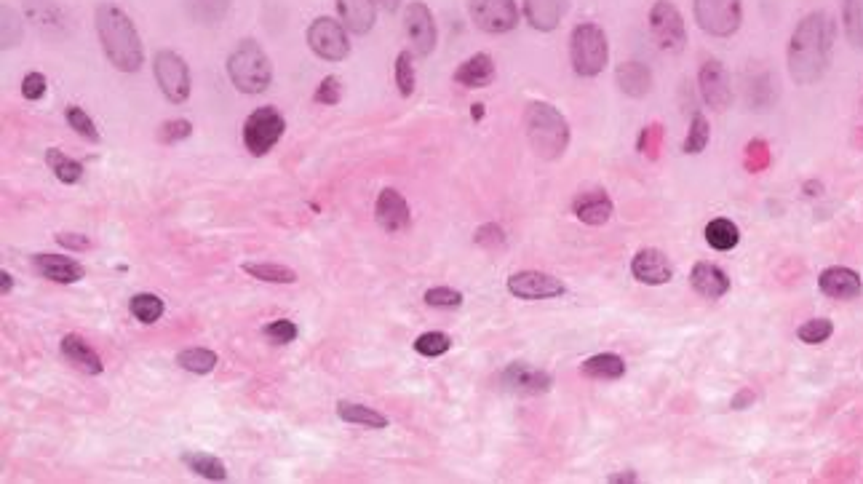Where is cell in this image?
<instances>
[{
  "label": "cell",
  "instance_id": "6da1fadb",
  "mask_svg": "<svg viewBox=\"0 0 863 484\" xmlns=\"http://www.w3.org/2000/svg\"><path fill=\"white\" fill-rule=\"evenodd\" d=\"M837 41V25L829 11H810L799 19L786 49L791 81L797 86H813L829 73L831 51Z\"/></svg>",
  "mask_w": 863,
  "mask_h": 484
},
{
  "label": "cell",
  "instance_id": "7c38bea8",
  "mask_svg": "<svg viewBox=\"0 0 863 484\" xmlns=\"http://www.w3.org/2000/svg\"><path fill=\"white\" fill-rule=\"evenodd\" d=\"M404 30H407V38L417 57H428L436 49V43H439L436 19H433L431 9L425 3H420V0L409 3L407 11H404Z\"/></svg>",
  "mask_w": 863,
  "mask_h": 484
},
{
  "label": "cell",
  "instance_id": "6f0895ef",
  "mask_svg": "<svg viewBox=\"0 0 863 484\" xmlns=\"http://www.w3.org/2000/svg\"><path fill=\"white\" fill-rule=\"evenodd\" d=\"M377 3H380V6H383L388 14H396V11H399V6H401V0H377Z\"/></svg>",
  "mask_w": 863,
  "mask_h": 484
},
{
  "label": "cell",
  "instance_id": "8d00e7d4",
  "mask_svg": "<svg viewBox=\"0 0 863 484\" xmlns=\"http://www.w3.org/2000/svg\"><path fill=\"white\" fill-rule=\"evenodd\" d=\"M129 311L131 316H134L137 321H142V324H155V321L163 316V311H166V305H163V300L158 295L142 292V295L131 297Z\"/></svg>",
  "mask_w": 863,
  "mask_h": 484
},
{
  "label": "cell",
  "instance_id": "74e56055",
  "mask_svg": "<svg viewBox=\"0 0 863 484\" xmlns=\"http://www.w3.org/2000/svg\"><path fill=\"white\" fill-rule=\"evenodd\" d=\"M709 137L711 126L709 121H706V115L693 113V118H690V132H687V140H684L682 150L687 156H698V153H703L706 145H709Z\"/></svg>",
  "mask_w": 863,
  "mask_h": 484
},
{
  "label": "cell",
  "instance_id": "f1b7e54d",
  "mask_svg": "<svg viewBox=\"0 0 863 484\" xmlns=\"http://www.w3.org/2000/svg\"><path fill=\"white\" fill-rule=\"evenodd\" d=\"M182 6L196 25L214 27L228 17L230 0H182Z\"/></svg>",
  "mask_w": 863,
  "mask_h": 484
},
{
  "label": "cell",
  "instance_id": "7bdbcfd3",
  "mask_svg": "<svg viewBox=\"0 0 863 484\" xmlns=\"http://www.w3.org/2000/svg\"><path fill=\"white\" fill-rule=\"evenodd\" d=\"M834 335V324L829 319H810L797 329V337L807 345H821Z\"/></svg>",
  "mask_w": 863,
  "mask_h": 484
},
{
  "label": "cell",
  "instance_id": "7a4b0ae2",
  "mask_svg": "<svg viewBox=\"0 0 863 484\" xmlns=\"http://www.w3.org/2000/svg\"><path fill=\"white\" fill-rule=\"evenodd\" d=\"M94 25L107 62L121 73H139L145 62V49L129 14L115 3H99L94 11Z\"/></svg>",
  "mask_w": 863,
  "mask_h": 484
},
{
  "label": "cell",
  "instance_id": "83f0119b",
  "mask_svg": "<svg viewBox=\"0 0 863 484\" xmlns=\"http://www.w3.org/2000/svg\"><path fill=\"white\" fill-rule=\"evenodd\" d=\"M580 372L591 380H620L626 375V361L618 353H596L583 361Z\"/></svg>",
  "mask_w": 863,
  "mask_h": 484
},
{
  "label": "cell",
  "instance_id": "d4e9b609",
  "mask_svg": "<svg viewBox=\"0 0 863 484\" xmlns=\"http://www.w3.org/2000/svg\"><path fill=\"white\" fill-rule=\"evenodd\" d=\"M337 11L353 35H367L377 22V0H337Z\"/></svg>",
  "mask_w": 863,
  "mask_h": 484
},
{
  "label": "cell",
  "instance_id": "11a10c76",
  "mask_svg": "<svg viewBox=\"0 0 863 484\" xmlns=\"http://www.w3.org/2000/svg\"><path fill=\"white\" fill-rule=\"evenodd\" d=\"M607 482L610 484H623V482H639V476L634 474V471H623V474H612L607 476Z\"/></svg>",
  "mask_w": 863,
  "mask_h": 484
},
{
  "label": "cell",
  "instance_id": "f907efd6",
  "mask_svg": "<svg viewBox=\"0 0 863 484\" xmlns=\"http://www.w3.org/2000/svg\"><path fill=\"white\" fill-rule=\"evenodd\" d=\"M473 241L484 249H500L505 247V230L500 228L497 222H487V225H481V228L476 230Z\"/></svg>",
  "mask_w": 863,
  "mask_h": 484
},
{
  "label": "cell",
  "instance_id": "4fadbf2b",
  "mask_svg": "<svg viewBox=\"0 0 863 484\" xmlns=\"http://www.w3.org/2000/svg\"><path fill=\"white\" fill-rule=\"evenodd\" d=\"M698 89H701L703 102L711 110H727L733 105V83H730V73L719 59H706L698 73Z\"/></svg>",
  "mask_w": 863,
  "mask_h": 484
},
{
  "label": "cell",
  "instance_id": "484cf974",
  "mask_svg": "<svg viewBox=\"0 0 863 484\" xmlns=\"http://www.w3.org/2000/svg\"><path fill=\"white\" fill-rule=\"evenodd\" d=\"M59 351H62V356L73 364L75 370L86 372V375H102V372H105V364H102V359H99V353L94 351L83 337L65 335L62 337Z\"/></svg>",
  "mask_w": 863,
  "mask_h": 484
},
{
  "label": "cell",
  "instance_id": "4dcf8cb0",
  "mask_svg": "<svg viewBox=\"0 0 863 484\" xmlns=\"http://www.w3.org/2000/svg\"><path fill=\"white\" fill-rule=\"evenodd\" d=\"M337 418L342 423H351V426H364V428H388V418L383 412L372 410V407H364V404H353V402H340L337 404Z\"/></svg>",
  "mask_w": 863,
  "mask_h": 484
},
{
  "label": "cell",
  "instance_id": "8fae6325",
  "mask_svg": "<svg viewBox=\"0 0 863 484\" xmlns=\"http://www.w3.org/2000/svg\"><path fill=\"white\" fill-rule=\"evenodd\" d=\"M468 11L481 33L503 35L519 25L516 0H468Z\"/></svg>",
  "mask_w": 863,
  "mask_h": 484
},
{
  "label": "cell",
  "instance_id": "e575fe53",
  "mask_svg": "<svg viewBox=\"0 0 863 484\" xmlns=\"http://www.w3.org/2000/svg\"><path fill=\"white\" fill-rule=\"evenodd\" d=\"M177 364L180 370L193 372V375H209L217 367V353L209 348H188V351L177 353Z\"/></svg>",
  "mask_w": 863,
  "mask_h": 484
},
{
  "label": "cell",
  "instance_id": "816d5d0a",
  "mask_svg": "<svg viewBox=\"0 0 863 484\" xmlns=\"http://www.w3.org/2000/svg\"><path fill=\"white\" fill-rule=\"evenodd\" d=\"M22 97L30 99V102H38V99L46 97V78H43V73H27L22 78Z\"/></svg>",
  "mask_w": 863,
  "mask_h": 484
},
{
  "label": "cell",
  "instance_id": "9a60e30c",
  "mask_svg": "<svg viewBox=\"0 0 863 484\" xmlns=\"http://www.w3.org/2000/svg\"><path fill=\"white\" fill-rule=\"evenodd\" d=\"M508 292L519 300H551V297H562L567 287L551 273L522 271L508 279Z\"/></svg>",
  "mask_w": 863,
  "mask_h": 484
},
{
  "label": "cell",
  "instance_id": "d6986e66",
  "mask_svg": "<svg viewBox=\"0 0 863 484\" xmlns=\"http://www.w3.org/2000/svg\"><path fill=\"white\" fill-rule=\"evenodd\" d=\"M30 263L41 279H49L54 284H75L86 276V268L78 260L65 255H33Z\"/></svg>",
  "mask_w": 863,
  "mask_h": 484
},
{
  "label": "cell",
  "instance_id": "b9f144b4",
  "mask_svg": "<svg viewBox=\"0 0 863 484\" xmlns=\"http://www.w3.org/2000/svg\"><path fill=\"white\" fill-rule=\"evenodd\" d=\"M452 348V337L447 332H423V335L415 340V351L420 356H428V359H436V356H444V353Z\"/></svg>",
  "mask_w": 863,
  "mask_h": 484
},
{
  "label": "cell",
  "instance_id": "cb8c5ba5",
  "mask_svg": "<svg viewBox=\"0 0 863 484\" xmlns=\"http://www.w3.org/2000/svg\"><path fill=\"white\" fill-rule=\"evenodd\" d=\"M690 284L706 300H719L730 292V279L727 273L714 263H695L690 271Z\"/></svg>",
  "mask_w": 863,
  "mask_h": 484
},
{
  "label": "cell",
  "instance_id": "db71d44e",
  "mask_svg": "<svg viewBox=\"0 0 863 484\" xmlns=\"http://www.w3.org/2000/svg\"><path fill=\"white\" fill-rule=\"evenodd\" d=\"M754 399H757V394H754V391H749V388H743L741 394L733 396V410H746V407H751V404H754Z\"/></svg>",
  "mask_w": 863,
  "mask_h": 484
},
{
  "label": "cell",
  "instance_id": "3957f363",
  "mask_svg": "<svg viewBox=\"0 0 863 484\" xmlns=\"http://www.w3.org/2000/svg\"><path fill=\"white\" fill-rule=\"evenodd\" d=\"M524 134L535 156L543 161H556L570 148V124L559 113V107L548 102H530L524 110Z\"/></svg>",
  "mask_w": 863,
  "mask_h": 484
},
{
  "label": "cell",
  "instance_id": "44dd1931",
  "mask_svg": "<svg viewBox=\"0 0 863 484\" xmlns=\"http://www.w3.org/2000/svg\"><path fill=\"white\" fill-rule=\"evenodd\" d=\"M570 0H524V19L538 33H554L562 25Z\"/></svg>",
  "mask_w": 863,
  "mask_h": 484
},
{
  "label": "cell",
  "instance_id": "8992f818",
  "mask_svg": "<svg viewBox=\"0 0 863 484\" xmlns=\"http://www.w3.org/2000/svg\"><path fill=\"white\" fill-rule=\"evenodd\" d=\"M286 121L276 107H257L244 124V145L252 156H268L284 137Z\"/></svg>",
  "mask_w": 863,
  "mask_h": 484
},
{
  "label": "cell",
  "instance_id": "30bf717a",
  "mask_svg": "<svg viewBox=\"0 0 863 484\" xmlns=\"http://www.w3.org/2000/svg\"><path fill=\"white\" fill-rule=\"evenodd\" d=\"M650 30L660 49L668 54H682L687 46V27L671 0H655L650 9Z\"/></svg>",
  "mask_w": 863,
  "mask_h": 484
},
{
  "label": "cell",
  "instance_id": "5b68a950",
  "mask_svg": "<svg viewBox=\"0 0 863 484\" xmlns=\"http://www.w3.org/2000/svg\"><path fill=\"white\" fill-rule=\"evenodd\" d=\"M570 62L580 78H596L610 62L607 35L594 22H580L570 35Z\"/></svg>",
  "mask_w": 863,
  "mask_h": 484
},
{
  "label": "cell",
  "instance_id": "c3c4849f",
  "mask_svg": "<svg viewBox=\"0 0 863 484\" xmlns=\"http://www.w3.org/2000/svg\"><path fill=\"white\" fill-rule=\"evenodd\" d=\"M743 164H746V169L749 172H765L767 166H770V150H767V142L762 140H751L749 148H746V158H743Z\"/></svg>",
  "mask_w": 863,
  "mask_h": 484
},
{
  "label": "cell",
  "instance_id": "d6a6232c",
  "mask_svg": "<svg viewBox=\"0 0 863 484\" xmlns=\"http://www.w3.org/2000/svg\"><path fill=\"white\" fill-rule=\"evenodd\" d=\"M46 164H49V169L54 172V177H57L59 182H65V185H75V182L83 180L81 161H75V158H70L67 153H62V150H46Z\"/></svg>",
  "mask_w": 863,
  "mask_h": 484
},
{
  "label": "cell",
  "instance_id": "ac0fdd59",
  "mask_svg": "<svg viewBox=\"0 0 863 484\" xmlns=\"http://www.w3.org/2000/svg\"><path fill=\"white\" fill-rule=\"evenodd\" d=\"M375 220L385 233H401V230H407L409 222H412V212H409L407 198L401 196L399 190L385 188L383 193L377 196Z\"/></svg>",
  "mask_w": 863,
  "mask_h": 484
},
{
  "label": "cell",
  "instance_id": "1f68e13d",
  "mask_svg": "<svg viewBox=\"0 0 863 484\" xmlns=\"http://www.w3.org/2000/svg\"><path fill=\"white\" fill-rule=\"evenodd\" d=\"M182 463H185L193 474L204 476L209 482H225V479H228L225 463H222L217 455H209V452H185Z\"/></svg>",
  "mask_w": 863,
  "mask_h": 484
},
{
  "label": "cell",
  "instance_id": "7402d4cb",
  "mask_svg": "<svg viewBox=\"0 0 863 484\" xmlns=\"http://www.w3.org/2000/svg\"><path fill=\"white\" fill-rule=\"evenodd\" d=\"M572 212H575V217H578L580 222H586V225H607V222L612 220V214H615V206H612V198L604 193V190H586V193H580L575 201H572Z\"/></svg>",
  "mask_w": 863,
  "mask_h": 484
},
{
  "label": "cell",
  "instance_id": "603a6c76",
  "mask_svg": "<svg viewBox=\"0 0 863 484\" xmlns=\"http://www.w3.org/2000/svg\"><path fill=\"white\" fill-rule=\"evenodd\" d=\"M495 75V59L479 51V54L465 59L463 65H457V70L452 73V81L457 86H465V89H484V86L495 81Z\"/></svg>",
  "mask_w": 863,
  "mask_h": 484
},
{
  "label": "cell",
  "instance_id": "9c48e42d",
  "mask_svg": "<svg viewBox=\"0 0 863 484\" xmlns=\"http://www.w3.org/2000/svg\"><path fill=\"white\" fill-rule=\"evenodd\" d=\"M155 81L161 86L163 97L171 105H182L190 97V67L188 62L171 49H161L153 59Z\"/></svg>",
  "mask_w": 863,
  "mask_h": 484
},
{
  "label": "cell",
  "instance_id": "ee69618b",
  "mask_svg": "<svg viewBox=\"0 0 863 484\" xmlns=\"http://www.w3.org/2000/svg\"><path fill=\"white\" fill-rule=\"evenodd\" d=\"M775 78L770 73H762L757 75L754 81H751V105H754V110H765V107H770L775 102Z\"/></svg>",
  "mask_w": 863,
  "mask_h": 484
},
{
  "label": "cell",
  "instance_id": "ffe728a7",
  "mask_svg": "<svg viewBox=\"0 0 863 484\" xmlns=\"http://www.w3.org/2000/svg\"><path fill=\"white\" fill-rule=\"evenodd\" d=\"M818 289H821L826 297H834V300H855L861 297L863 284L861 276L845 265H834V268H826V271L818 276Z\"/></svg>",
  "mask_w": 863,
  "mask_h": 484
},
{
  "label": "cell",
  "instance_id": "680465c9",
  "mask_svg": "<svg viewBox=\"0 0 863 484\" xmlns=\"http://www.w3.org/2000/svg\"><path fill=\"white\" fill-rule=\"evenodd\" d=\"M818 190H821V182H807L805 185L807 196H818Z\"/></svg>",
  "mask_w": 863,
  "mask_h": 484
},
{
  "label": "cell",
  "instance_id": "e0dca14e",
  "mask_svg": "<svg viewBox=\"0 0 863 484\" xmlns=\"http://www.w3.org/2000/svg\"><path fill=\"white\" fill-rule=\"evenodd\" d=\"M631 273L639 284H647V287H663L668 281L674 279V265L668 260L660 249H639L631 260Z\"/></svg>",
  "mask_w": 863,
  "mask_h": 484
},
{
  "label": "cell",
  "instance_id": "d590c367",
  "mask_svg": "<svg viewBox=\"0 0 863 484\" xmlns=\"http://www.w3.org/2000/svg\"><path fill=\"white\" fill-rule=\"evenodd\" d=\"M244 271L265 284H297V273L276 263H244Z\"/></svg>",
  "mask_w": 863,
  "mask_h": 484
},
{
  "label": "cell",
  "instance_id": "52a82bcc",
  "mask_svg": "<svg viewBox=\"0 0 863 484\" xmlns=\"http://www.w3.org/2000/svg\"><path fill=\"white\" fill-rule=\"evenodd\" d=\"M693 11L698 27L714 38H730L743 25L741 0H695Z\"/></svg>",
  "mask_w": 863,
  "mask_h": 484
},
{
  "label": "cell",
  "instance_id": "277c9868",
  "mask_svg": "<svg viewBox=\"0 0 863 484\" xmlns=\"http://www.w3.org/2000/svg\"><path fill=\"white\" fill-rule=\"evenodd\" d=\"M228 78L241 94H262L273 83V65L260 43L254 38L238 41L228 57Z\"/></svg>",
  "mask_w": 863,
  "mask_h": 484
},
{
  "label": "cell",
  "instance_id": "f5cc1de1",
  "mask_svg": "<svg viewBox=\"0 0 863 484\" xmlns=\"http://www.w3.org/2000/svg\"><path fill=\"white\" fill-rule=\"evenodd\" d=\"M57 244L65 249H73V252H86V249H91V241L86 236H81V233H59Z\"/></svg>",
  "mask_w": 863,
  "mask_h": 484
},
{
  "label": "cell",
  "instance_id": "681fc988",
  "mask_svg": "<svg viewBox=\"0 0 863 484\" xmlns=\"http://www.w3.org/2000/svg\"><path fill=\"white\" fill-rule=\"evenodd\" d=\"M342 99V81L337 78V75H329V78H324V81L318 83L316 94H313V102H318V105H337Z\"/></svg>",
  "mask_w": 863,
  "mask_h": 484
},
{
  "label": "cell",
  "instance_id": "ba28073f",
  "mask_svg": "<svg viewBox=\"0 0 863 484\" xmlns=\"http://www.w3.org/2000/svg\"><path fill=\"white\" fill-rule=\"evenodd\" d=\"M310 51L318 59L326 62H342L351 54V41H348V27L337 22L332 17H318L310 22L308 33H305Z\"/></svg>",
  "mask_w": 863,
  "mask_h": 484
},
{
  "label": "cell",
  "instance_id": "f546056e",
  "mask_svg": "<svg viewBox=\"0 0 863 484\" xmlns=\"http://www.w3.org/2000/svg\"><path fill=\"white\" fill-rule=\"evenodd\" d=\"M703 236H706V244H709L711 249H717V252H730V249L741 244V230H738V225H735L733 220H727V217L711 220L709 225H706Z\"/></svg>",
  "mask_w": 863,
  "mask_h": 484
},
{
  "label": "cell",
  "instance_id": "ab89813d",
  "mask_svg": "<svg viewBox=\"0 0 863 484\" xmlns=\"http://www.w3.org/2000/svg\"><path fill=\"white\" fill-rule=\"evenodd\" d=\"M0 41H3V49H14V46H19L22 43V35H25V25H22V19H19V14L14 9H9V6H3L0 9Z\"/></svg>",
  "mask_w": 863,
  "mask_h": 484
},
{
  "label": "cell",
  "instance_id": "836d02e7",
  "mask_svg": "<svg viewBox=\"0 0 863 484\" xmlns=\"http://www.w3.org/2000/svg\"><path fill=\"white\" fill-rule=\"evenodd\" d=\"M842 3V25L847 43L863 51V0H839Z\"/></svg>",
  "mask_w": 863,
  "mask_h": 484
},
{
  "label": "cell",
  "instance_id": "91938a15",
  "mask_svg": "<svg viewBox=\"0 0 863 484\" xmlns=\"http://www.w3.org/2000/svg\"><path fill=\"white\" fill-rule=\"evenodd\" d=\"M471 115H473V121H481V118H484V105H473Z\"/></svg>",
  "mask_w": 863,
  "mask_h": 484
},
{
  "label": "cell",
  "instance_id": "f6af8a7d",
  "mask_svg": "<svg viewBox=\"0 0 863 484\" xmlns=\"http://www.w3.org/2000/svg\"><path fill=\"white\" fill-rule=\"evenodd\" d=\"M190 134H193V124L190 121H185V118H171V121H163L161 126H158V142L161 145H177V142L188 140Z\"/></svg>",
  "mask_w": 863,
  "mask_h": 484
},
{
  "label": "cell",
  "instance_id": "bcb514c9",
  "mask_svg": "<svg viewBox=\"0 0 863 484\" xmlns=\"http://www.w3.org/2000/svg\"><path fill=\"white\" fill-rule=\"evenodd\" d=\"M262 332H265V337H268L270 343H276V345L294 343V340H297V335H300V332H297V324H294V321H289V319L270 321L268 327L262 329Z\"/></svg>",
  "mask_w": 863,
  "mask_h": 484
},
{
  "label": "cell",
  "instance_id": "9f6ffc18",
  "mask_svg": "<svg viewBox=\"0 0 863 484\" xmlns=\"http://www.w3.org/2000/svg\"><path fill=\"white\" fill-rule=\"evenodd\" d=\"M0 279H3V287H0V292H3V295H9L11 289H14V276H11L9 271H0Z\"/></svg>",
  "mask_w": 863,
  "mask_h": 484
},
{
  "label": "cell",
  "instance_id": "7dc6e473",
  "mask_svg": "<svg viewBox=\"0 0 863 484\" xmlns=\"http://www.w3.org/2000/svg\"><path fill=\"white\" fill-rule=\"evenodd\" d=\"M425 305L431 308H460L463 305V295L452 287H433L425 292Z\"/></svg>",
  "mask_w": 863,
  "mask_h": 484
},
{
  "label": "cell",
  "instance_id": "60d3db41",
  "mask_svg": "<svg viewBox=\"0 0 863 484\" xmlns=\"http://www.w3.org/2000/svg\"><path fill=\"white\" fill-rule=\"evenodd\" d=\"M65 121L70 124V129L73 132H78L83 137V140H91V142H99L102 137H99V129L97 124L91 121V115L83 110V107L78 105H70L65 110Z\"/></svg>",
  "mask_w": 863,
  "mask_h": 484
},
{
  "label": "cell",
  "instance_id": "5bb4252c",
  "mask_svg": "<svg viewBox=\"0 0 863 484\" xmlns=\"http://www.w3.org/2000/svg\"><path fill=\"white\" fill-rule=\"evenodd\" d=\"M500 386L505 391H513V394L538 396L548 394L554 388V378L546 370H538V367H530V364H522V361H513L500 372Z\"/></svg>",
  "mask_w": 863,
  "mask_h": 484
},
{
  "label": "cell",
  "instance_id": "4316f807",
  "mask_svg": "<svg viewBox=\"0 0 863 484\" xmlns=\"http://www.w3.org/2000/svg\"><path fill=\"white\" fill-rule=\"evenodd\" d=\"M618 89L631 99H642L652 91V70L644 62H620L615 70Z\"/></svg>",
  "mask_w": 863,
  "mask_h": 484
},
{
  "label": "cell",
  "instance_id": "2e32d148",
  "mask_svg": "<svg viewBox=\"0 0 863 484\" xmlns=\"http://www.w3.org/2000/svg\"><path fill=\"white\" fill-rule=\"evenodd\" d=\"M25 17L43 38H51V41L70 33L65 11L57 0H25Z\"/></svg>",
  "mask_w": 863,
  "mask_h": 484
},
{
  "label": "cell",
  "instance_id": "f35d334b",
  "mask_svg": "<svg viewBox=\"0 0 863 484\" xmlns=\"http://www.w3.org/2000/svg\"><path fill=\"white\" fill-rule=\"evenodd\" d=\"M393 78H396V86H399L401 97H412L415 94V54L412 51H401L396 57V65H393Z\"/></svg>",
  "mask_w": 863,
  "mask_h": 484
}]
</instances>
